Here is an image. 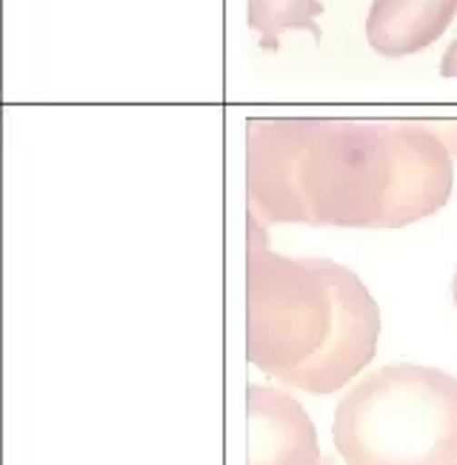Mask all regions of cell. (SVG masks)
Returning a JSON list of instances; mask_svg holds the SVG:
<instances>
[{"label": "cell", "mask_w": 457, "mask_h": 465, "mask_svg": "<svg viewBox=\"0 0 457 465\" xmlns=\"http://www.w3.org/2000/svg\"><path fill=\"white\" fill-rule=\"evenodd\" d=\"M452 180V152L429 124H249V203L281 223L401 229L441 212Z\"/></svg>", "instance_id": "obj_1"}, {"label": "cell", "mask_w": 457, "mask_h": 465, "mask_svg": "<svg viewBox=\"0 0 457 465\" xmlns=\"http://www.w3.org/2000/svg\"><path fill=\"white\" fill-rule=\"evenodd\" d=\"M381 312L349 269L272 254L249 214L246 357L286 389L332 394L377 351Z\"/></svg>", "instance_id": "obj_2"}, {"label": "cell", "mask_w": 457, "mask_h": 465, "mask_svg": "<svg viewBox=\"0 0 457 465\" xmlns=\"http://www.w3.org/2000/svg\"><path fill=\"white\" fill-rule=\"evenodd\" d=\"M332 440L346 465H454L457 380L414 362L377 369L337 402Z\"/></svg>", "instance_id": "obj_3"}, {"label": "cell", "mask_w": 457, "mask_h": 465, "mask_svg": "<svg viewBox=\"0 0 457 465\" xmlns=\"http://www.w3.org/2000/svg\"><path fill=\"white\" fill-rule=\"evenodd\" d=\"M246 417L249 465H323L314 422L289 391L249 386Z\"/></svg>", "instance_id": "obj_4"}, {"label": "cell", "mask_w": 457, "mask_h": 465, "mask_svg": "<svg viewBox=\"0 0 457 465\" xmlns=\"http://www.w3.org/2000/svg\"><path fill=\"white\" fill-rule=\"evenodd\" d=\"M457 15V0H374L366 37L383 57H403L432 46Z\"/></svg>", "instance_id": "obj_5"}, {"label": "cell", "mask_w": 457, "mask_h": 465, "mask_svg": "<svg viewBox=\"0 0 457 465\" xmlns=\"http://www.w3.org/2000/svg\"><path fill=\"white\" fill-rule=\"evenodd\" d=\"M323 12V4L314 0H249V26L261 32V49L277 52L281 35L289 29H306L321 40L317 15Z\"/></svg>", "instance_id": "obj_6"}, {"label": "cell", "mask_w": 457, "mask_h": 465, "mask_svg": "<svg viewBox=\"0 0 457 465\" xmlns=\"http://www.w3.org/2000/svg\"><path fill=\"white\" fill-rule=\"evenodd\" d=\"M429 126L437 132V137L443 140V146L452 154H457V120H443V124H429Z\"/></svg>", "instance_id": "obj_7"}, {"label": "cell", "mask_w": 457, "mask_h": 465, "mask_svg": "<svg viewBox=\"0 0 457 465\" xmlns=\"http://www.w3.org/2000/svg\"><path fill=\"white\" fill-rule=\"evenodd\" d=\"M441 74L443 77H457V40L446 49L443 54V64H441Z\"/></svg>", "instance_id": "obj_8"}, {"label": "cell", "mask_w": 457, "mask_h": 465, "mask_svg": "<svg viewBox=\"0 0 457 465\" xmlns=\"http://www.w3.org/2000/svg\"><path fill=\"white\" fill-rule=\"evenodd\" d=\"M452 294H454V306H457V272H454V286H452Z\"/></svg>", "instance_id": "obj_9"}, {"label": "cell", "mask_w": 457, "mask_h": 465, "mask_svg": "<svg viewBox=\"0 0 457 465\" xmlns=\"http://www.w3.org/2000/svg\"><path fill=\"white\" fill-rule=\"evenodd\" d=\"M323 465H326V462H323Z\"/></svg>", "instance_id": "obj_10"}, {"label": "cell", "mask_w": 457, "mask_h": 465, "mask_svg": "<svg viewBox=\"0 0 457 465\" xmlns=\"http://www.w3.org/2000/svg\"><path fill=\"white\" fill-rule=\"evenodd\" d=\"M454 465H457V462H454Z\"/></svg>", "instance_id": "obj_11"}]
</instances>
